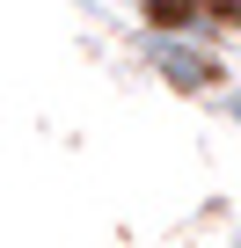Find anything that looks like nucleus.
Returning <instances> with one entry per match:
<instances>
[{
    "label": "nucleus",
    "instance_id": "nucleus-1",
    "mask_svg": "<svg viewBox=\"0 0 241 248\" xmlns=\"http://www.w3.org/2000/svg\"><path fill=\"white\" fill-rule=\"evenodd\" d=\"M146 15H154V30H183L205 15V0H146Z\"/></svg>",
    "mask_w": 241,
    "mask_h": 248
},
{
    "label": "nucleus",
    "instance_id": "nucleus-2",
    "mask_svg": "<svg viewBox=\"0 0 241 248\" xmlns=\"http://www.w3.org/2000/svg\"><path fill=\"white\" fill-rule=\"evenodd\" d=\"M161 66H168V80H183V88H190V80H212V66H205V59H183V51H161Z\"/></svg>",
    "mask_w": 241,
    "mask_h": 248
}]
</instances>
